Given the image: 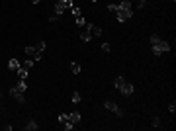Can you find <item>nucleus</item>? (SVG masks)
I'll use <instances>...</instances> for the list:
<instances>
[{
	"instance_id": "obj_1",
	"label": "nucleus",
	"mask_w": 176,
	"mask_h": 131,
	"mask_svg": "<svg viewBox=\"0 0 176 131\" xmlns=\"http://www.w3.org/2000/svg\"><path fill=\"white\" fill-rule=\"evenodd\" d=\"M116 18H117V22H125V20H129V18H133V8H121L119 4H116Z\"/></svg>"
},
{
	"instance_id": "obj_2",
	"label": "nucleus",
	"mask_w": 176,
	"mask_h": 131,
	"mask_svg": "<svg viewBox=\"0 0 176 131\" xmlns=\"http://www.w3.org/2000/svg\"><path fill=\"white\" fill-rule=\"evenodd\" d=\"M166 51H170V43L168 41H162V39H161L158 43L153 45V55L155 57H161L162 53H166Z\"/></svg>"
},
{
	"instance_id": "obj_3",
	"label": "nucleus",
	"mask_w": 176,
	"mask_h": 131,
	"mask_svg": "<svg viewBox=\"0 0 176 131\" xmlns=\"http://www.w3.org/2000/svg\"><path fill=\"white\" fill-rule=\"evenodd\" d=\"M104 108H106V110H110V112H114L117 117H123V116H125V112H123V110H121L119 106L116 104V102H112V100H106V102H104Z\"/></svg>"
},
{
	"instance_id": "obj_4",
	"label": "nucleus",
	"mask_w": 176,
	"mask_h": 131,
	"mask_svg": "<svg viewBox=\"0 0 176 131\" xmlns=\"http://www.w3.org/2000/svg\"><path fill=\"white\" fill-rule=\"evenodd\" d=\"M70 6H73V0H57L55 2V14L61 16L63 12H65L67 8H70Z\"/></svg>"
},
{
	"instance_id": "obj_5",
	"label": "nucleus",
	"mask_w": 176,
	"mask_h": 131,
	"mask_svg": "<svg viewBox=\"0 0 176 131\" xmlns=\"http://www.w3.org/2000/svg\"><path fill=\"white\" fill-rule=\"evenodd\" d=\"M24 51H26V55H28V57H31L33 61H39L41 57H43V53L37 51V45H29V47L24 49Z\"/></svg>"
},
{
	"instance_id": "obj_6",
	"label": "nucleus",
	"mask_w": 176,
	"mask_h": 131,
	"mask_svg": "<svg viewBox=\"0 0 176 131\" xmlns=\"http://www.w3.org/2000/svg\"><path fill=\"white\" fill-rule=\"evenodd\" d=\"M133 90H135V88H133V84H131V82H123V86L119 88V92L123 94V96H131Z\"/></svg>"
},
{
	"instance_id": "obj_7",
	"label": "nucleus",
	"mask_w": 176,
	"mask_h": 131,
	"mask_svg": "<svg viewBox=\"0 0 176 131\" xmlns=\"http://www.w3.org/2000/svg\"><path fill=\"white\" fill-rule=\"evenodd\" d=\"M10 94H12V96H14L18 102H20V104H24V102H26V98H24V92H18L16 88H10Z\"/></svg>"
},
{
	"instance_id": "obj_8",
	"label": "nucleus",
	"mask_w": 176,
	"mask_h": 131,
	"mask_svg": "<svg viewBox=\"0 0 176 131\" xmlns=\"http://www.w3.org/2000/svg\"><path fill=\"white\" fill-rule=\"evenodd\" d=\"M70 72H73V75H80V72H82V67L78 63H74V61H70Z\"/></svg>"
},
{
	"instance_id": "obj_9",
	"label": "nucleus",
	"mask_w": 176,
	"mask_h": 131,
	"mask_svg": "<svg viewBox=\"0 0 176 131\" xmlns=\"http://www.w3.org/2000/svg\"><path fill=\"white\" fill-rule=\"evenodd\" d=\"M8 69H10V71H18V69H20V61L18 59H10V61H8Z\"/></svg>"
},
{
	"instance_id": "obj_10",
	"label": "nucleus",
	"mask_w": 176,
	"mask_h": 131,
	"mask_svg": "<svg viewBox=\"0 0 176 131\" xmlns=\"http://www.w3.org/2000/svg\"><path fill=\"white\" fill-rule=\"evenodd\" d=\"M69 120H70V121H73V123H74V125H77V123H78V121H80V120H82V116H80V113H78V112H73V113H69Z\"/></svg>"
},
{
	"instance_id": "obj_11",
	"label": "nucleus",
	"mask_w": 176,
	"mask_h": 131,
	"mask_svg": "<svg viewBox=\"0 0 176 131\" xmlns=\"http://www.w3.org/2000/svg\"><path fill=\"white\" fill-rule=\"evenodd\" d=\"M80 39H82V41H84V43H88V41H90V39H92V34H90V31H88V30L80 31Z\"/></svg>"
},
{
	"instance_id": "obj_12",
	"label": "nucleus",
	"mask_w": 176,
	"mask_h": 131,
	"mask_svg": "<svg viewBox=\"0 0 176 131\" xmlns=\"http://www.w3.org/2000/svg\"><path fill=\"white\" fill-rule=\"evenodd\" d=\"M74 24H77L78 27H84L86 26V20L82 18V16H74Z\"/></svg>"
},
{
	"instance_id": "obj_13",
	"label": "nucleus",
	"mask_w": 176,
	"mask_h": 131,
	"mask_svg": "<svg viewBox=\"0 0 176 131\" xmlns=\"http://www.w3.org/2000/svg\"><path fill=\"white\" fill-rule=\"evenodd\" d=\"M90 34H92V35H94V37H100V35H102V34H104V31H102V27H98V26H92V30H90Z\"/></svg>"
},
{
	"instance_id": "obj_14",
	"label": "nucleus",
	"mask_w": 176,
	"mask_h": 131,
	"mask_svg": "<svg viewBox=\"0 0 176 131\" xmlns=\"http://www.w3.org/2000/svg\"><path fill=\"white\" fill-rule=\"evenodd\" d=\"M16 72H18V76H20V78H24V80H26V78H28V72H29V71H28V69H24V67H20Z\"/></svg>"
},
{
	"instance_id": "obj_15",
	"label": "nucleus",
	"mask_w": 176,
	"mask_h": 131,
	"mask_svg": "<svg viewBox=\"0 0 176 131\" xmlns=\"http://www.w3.org/2000/svg\"><path fill=\"white\" fill-rule=\"evenodd\" d=\"M70 12H73V16H82V10H80V6H70Z\"/></svg>"
},
{
	"instance_id": "obj_16",
	"label": "nucleus",
	"mask_w": 176,
	"mask_h": 131,
	"mask_svg": "<svg viewBox=\"0 0 176 131\" xmlns=\"http://www.w3.org/2000/svg\"><path fill=\"white\" fill-rule=\"evenodd\" d=\"M33 65H35V63H33V59H28V61H24V63L20 65V67H24V69H28V71H29V69H31Z\"/></svg>"
},
{
	"instance_id": "obj_17",
	"label": "nucleus",
	"mask_w": 176,
	"mask_h": 131,
	"mask_svg": "<svg viewBox=\"0 0 176 131\" xmlns=\"http://www.w3.org/2000/svg\"><path fill=\"white\" fill-rule=\"evenodd\" d=\"M37 127H39V125H37L35 121H29V123H28V125H26V127H24V129H26V131H35Z\"/></svg>"
},
{
	"instance_id": "obj_18",
	"label": "nucleus",
	"mask_w": 176,
	"mask_h": 131,
	"mask_svg": "<svg viewBox=\"0 0 176 131\" xmlns=\"http://www.w3.org/2000/svg\"><path fill=\"white\" fill-rule=\"evenodd\" d=\"M123 82H125V78H123V76H117V78H116V88L119 90L121 86H123Z\"/></svg>"
},
{
	"instance_id": "obj_19",
	"label": "nucleus",
	"mask_w": 176,
	"mask_h": 131,
	"mask_svg": "<svg viewBox=\"0 0 176 131\" xmlns=\"http://www.w3.org/2000/svg\"><path fill=\"white\" fill-rule=\"evenodd\" d=\"M74 127V123H73V121H65V123H63V129H65V131H70V129H73Z\"/></svg>"
},
{
	"instance_id": "obj_20",
	"label": "nucleus",
	"mask_w": 176,
	"mask_h": 131,
	"mask_svg": "<svg viewBox=\"0 0 176 131\" xmlns=\"http://www.w3.org/2000/svg\"><path fill=\"white\" fill-rule=\"evenodd\" d=\"M57 120H59V123H65V121H69V113H61Z\"/></svg>"
},
{
	"instance_id": "obj_21",
	"label": "nucleus",
	"mask_w": 176,
	"mask_h": 131,
	"mask_svg": "<svg viewBox=\"0 0 176 131\" xmlns=\"http://www.w3.org/2000/svg\"><path fill=\"white\" fill-rule=\"evenodd\" d=\"M151 123H153V127H161V117H158V116H155Z\"/></svg>"
},
{
	"instance_id": "obj_22",
	"label": "nucleus",
	"mask_w": 176,
	"mask_h": 131,
	"mask_svg": "<svg viewBox=\"0 0 176 131\" xmlns=\"http://www.w3.org/2000/svg\"><path fill=\"white\" fill-rule=\"evenodd\" d=\"M119 6H121V8H131V2H129V0H121Z\"/></svg>"
},
{
	"instance_id": "obj_23",
	"label": "nucleus",
	"mask_w": 176,
	"mask_h": 131,
	"mask_svg": "<svg viewBox=\"0 0 176 131\" xmlns=\"http://www.w3.org/2000/svg\"><path fill=\"white\" fill-rule=\"evenodd\" d=\"M158 41H161V37H158L157 34H153V35H151V43H153V45H155V43H158Z\"/></svg>"
},
{
	"instance_id": "obj_24",
	"label": "nucleus",
	"mask_w": 176,
	"mask_h": 131,
	"mask_svg": "<svg viewBox=\"0 0 176 131\" xmlns=\"http://www.w3.org/2000/svg\"><path fill=\"white\" fill-rule=\"evenodd\" d=\"M80 100H82V96H80L78 92H74V96H73V102H74V104H78Z\"/></svg>"
},
{
	"instance_id": "obj_25",
	"label": "nucleus",
	"mask_w": 176,
	"mask_h": 131,
	"mask_svg": "<svg viewBox=\"0 0 176 131\" xmlns=\"http://www.w3.org/2000/svg\"><path fill=\"white\" fill-rule=\"evenodd\" d=\"M168 112H170V113L176 112V104H174V102H170V104H168Z\"/></svg>"
},
{
	"instance_id": "obj_26",
	"label": "nucleus",
	"mask_w": 176,
	"mask_h": 131,
	"mask_svg": "<svg viewBox=\"0 0 176 131\" xmlns=\"http://www.w3.org/2000/svg\"><path fill=\"white\" fill-rule=\"evenodd\" d=\"M102 51L104 53H110V43H102Z\"/></svg>"
},
{
	"instance_id": "obj_27",
	"label": "nucleus",
	"mask_w": 176,
	"mask_h": 131,
	"mask_svg": "<svg viewBox=\"0 0 176 131\" xmlns=\"http://www.w3.org/2000/svg\"><path fill=\"white\" fill-rule=\"evenodd\" d=\"M57 20H59V16H57V14H55V16H49V22H51V24H55Z\"/></svg>"
},
{
	"instance_id": "obj_28",
	"label": "nucleus",
	"mask_w": 176,
	"mask_h": 131,
	"mask_svg": "<svg viewBox=\"0 0 176 131\" xmlns=\"http://www.w3.org/2000/svg\"><path fill=\"white\" fill-rule=\"evenodd\" d=\"M145 2H147V0H139V2H137V8H139V10H141V8L145 6Z\"/></svg>"
},
{
	"instance_id": "obj_29",
	"label": "nucleus",
	"mask_w": 176,
	"mask_h": 131,
	"mask_svg": "<svg viewBox=\"0 0 176 131\" xmlns=\"http://www.w3.org/2000/svg\"><path fill=\"white\" fill-rule=\"evenodd\" d=\"M31 2H33V4H37V2H41V0H31Z\"/></svg>"
},
{
	"instance_id": "obj_30",
	"label": "nucleus",
	"mask_w": 176,
	"mask_h": 131,
	"mask_svg": "<svg viewBox=\"0 0 176 131\" xmlns=\"http://www.w3.org/2000/svg\"><path fill=\"white\" fill-rule=\"evenodd\" d=\"M92 2H98V0H92Z\"/></svg>"
}]
</instances>
